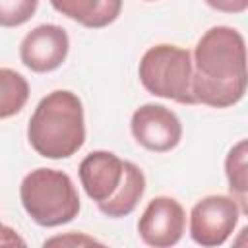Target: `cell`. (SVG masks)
<instances>
[{
    "label": "cell",
    "instance_id": "5bb4252c",
    "mask_svg": "<svg viewBox=\"0 0 248 248\" xmlns=\"http://www.w3.org/2000/svg\"><path fill=\"white\" fill-rule=\"evenodd\" d=\"M209 8L223 14H242L248 8V0H203Z\"/></svg>",
    "mask_w": 248,
    "mask_h": 248
},
{
    "label": "cell",
    "instance_id": "5b68a950",
    "mask_svg": "<svg viewBox=\"0 0 248 248\" xmlns=\"http://www.w3.org/2000/svg\"><path fill=\"white\" fill-rule=\"evenodd\" d=\"M140 81L155 97L196 105L192 95V52L176 45H155L140 60Z\"/></svg>",
    "mask_w": 248,
    "mask_h": 248
},
{
    "label": "cell",
    "instance_id": "ba28073f",
    "mask_svg": "<svg viewBox=\"0 0 248 248\" xmlns=\"http://www.w3.org/2000/svg\"><path fill=\"white\" fill-rule=\"evenodd\" d=\"M186 229L184 207L169 196L153 198L138 221V232L147 246L169 248L174 246Z\"/></svg>",
    "mask_w": 248,
    "mask_h": 248
},
{
    "label": "cell",
    "instance_id": "30bf717a",
    "mask_svg": "<svg viewBox=\"0 0 248 248\" xmlns=\"http://www.w3.org/2000/svg\"><path fill=\"white\" fill-rule=\"evenodd\" d=\"M52 8L89 29H101L116 21L122 0H50Z\"/></svg>",
    "mask_w": 248,
    "mask_h": 248
},
{
    "label": "cell",
    "instance_id": "9a60e30c",
    "mask_svg": "<svg viewBox=\"0 0 248 248\" xmlns=\"http://www.w3.org/2000/svg\"><path fill=\"white\" fill-rule=\"evenodd\" d=\"M0 246H25V240L12 227L0 223Z\"/></svg>",
    "mask_w": 248,
    "mask_h": 248
},
{
    "label": "cell",
    "instance_id": "2e32d148",
    "mask_svg": "<svg viewBox=\"0 0 248 248\" xmlns=\"http://www.w3.org/2000/svg\"><path fill=\"white\" fill-rule=\"evenodd\" d=\"M58 242H62V244H99L95 238H87V236H54V238H50V240H46L45 244H58Z\"/></svg>",
    "mask_w": 248,
    "mask_h": 248
},
{
    "label": "cell",
    "instance_id": "7a4b0ae2",
    "mask_svg": "<svg viewBox=\"0 0 248 248\" xmlns=\"http://www.w3.org/2000/svg\"><path fill=\"white\" fill-rule=\"evenodd\" d=\"M79 182L85 194L107 217H126L145 192V176L132 161L110 151H91L79 163Z\"/></svg>",
    "mask_w": 248,
    "mask_h": 248
},
{
    "label": "cell",
    "instance_id": "3957f363",
    "mask_svg": "<svg viewBox=\"0 0 248 248\" xmlns=\"http://www.w3.org/2000/svg\"><path fill=\"white\" fill-rule=\"evenodd\" d=\"M27 140L41 157H72L85 141L79 97L68 89H56L43 97L29 120Z\"/></svg>",
    "mask_w": 248,
    "mask_h": 248
},
{
    "label": "cell",
    "instance_id": "8992f818",
    "mask_svg": "<svg viewBox=\"0 0 248 248\" xmlns=\"http://www.w3.org/2000/svg\"><path fill=\"white\" fill-rule=\"evenodd\" d=\"M240 207L232 196H205L190 211V236L200 246H221L232 234Z\"/></svg>",
    "mask_w": 248,
    "mask_h": 248
},
{
    "label": "cell",
    "instance_id": "7c38bea8",
    "mask_svg": "<svg viewBox=\"0 0 248 248\" xmlns=\"http://www.w3.org/2000/svg\"><path fill=\"white\" fill-rule=\"evenodd\" d=\"M29 99L27 79L10 68H0V118L17 114Z\"/></svg>",
    "mask_w": 248,
    "mask_h": 248
},
{
    "label": "cell",
    "instance_id": "4fadbf2b",
    "mask_svg": "<svg viewBox=\"0 0 248 248\" xmlns=\"http://www.w3.org/2000/svg\"><path fill=\"white\" fill-rule=\"evenodd\" d=\"M39 0H0V27L27 23L37 12Z\"/></svg>",
    "mask_w": 248,
    "mask_h": 248
},
{
    "label": "cell",
    "instance_id": "e0dca14e",
    "mask_svg": "<svg viewBox=\"0 0 248 248\" xmlns=\"http://www.w3.org/2000/svg\"><path fill=\"white\" fill-rule=\"evenodd\" d=\"M147 2H153V0H147Z\"/></svg>",
    "mask_w": 248,
    "mask_h": 248
},
{
    "label": "cell",
    "instance_id": "9c48e42d",
    "mask_svg": "<svg viewBox=\"0 0 248 248\" xmlns=\"http://www.w3.org/2000/svg\"><path fill=\"white\" fill-rule=\"evenodd\" d=\"M70 39L68 33L54 23H43L31 29L19 45V58L21 62L37 74L52 72L68 56Z\"/></svg>",
    "mask_w": 248,
    "mask_h": 248
},
{
    "label": "cell",
    "instance_id": "52a82bcc",
    "mask_svg": "<svg viewBox=\"0 0 248 248\" xmlns=\"http://www.w3.org/2000/svg\"><path fill=\"white\" fill-rule=\"evenodd\" d=\"M130 130L141 147L155 153L174 149L182 138V124L178 116L170 108L155 103L141 105L132 114Z\"/></svg>",
    "mask_w": 248,
    "mask_h": 248
},
{
    "label": "cell",
    "instance_id": "6da1fadb",
    "mask_svg": "<svg viewBox=\"0 0 248 248\" xmlns=\"http://www.w3.org/2000/svg\"><path fill=\"white\" fill-rule=\"evenodd\" d=\"M246 93L244 37L227 25L207 29L192 54V95L196 103L227 108Z\"/></svg>",
    "mask_w": 248,
    "mask_h": 248
},
{
    "label": "cell",
    "instance_id": "8fae6325",
    "mask_svg": "<svg viewBox=\"0 0 248 248\" xmlns=\"http://www.w3.org/2000/svg\"><path fill=\"white\" fill-rule=\"evenodd\" d=\"M246 157H248V141L240 140L231 147L225 159V174L229 180V190L234 202L240 207V213H248V172H246Z\"/></svg>",
    "mask_w": 248,
    "mask_h": 248
},
{
    "label": "cell",
    "instance_id": "277c9868",
    "mask_svg": "<svg viewBox=\"0 0 248 248\" xmlns=\"http://www.w3.org/2000/svg\"><path fill=\"white\" fill-rule=\"evenodd\" d=\"M19 200L27 215L41 227L66 225L79 213V196L72 178L58 170L39 167L23 176Z\"/></svg>",
    "mask_w": 248,
    "mask_h": 248
}]
</instances>
